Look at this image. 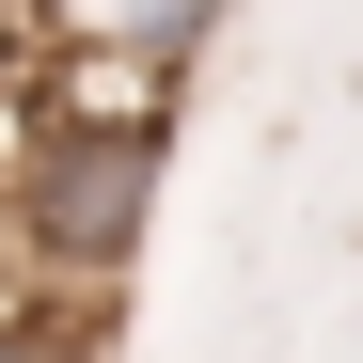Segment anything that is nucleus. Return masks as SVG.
Instances as JSON below:
<instances>
[{
    "label": "nucleus",
    "instance_id": "1",
    "mask_svg": "<svg viewBox=\"0 0 363 363\" xmlns=\"http://www.w3.org/2000/svg\"><path fill=\"white\" fill-rule=\"evenodd\" d=\"M158 174H174L158 95H32L16 111V174H0V253L48 300H111L143 269Z\"/></svg>",
    "mask_w": 363,
    "mask_h": 363
},
{
    "label": "nucleus",
    "instance_id": "2",
    "mask_svg": "<svg viewBox=\"0 0 363 363\" xmlns=\"http://www.w3.org/2000/svg\"><path fill=\"white\" fill-rule=\"evenodd\" d=\"M0 363H95V300H48L32 269H0Z\"/></svg>",
    "mask_w": 363,
    "mask_h": 363
}]
</instances>
